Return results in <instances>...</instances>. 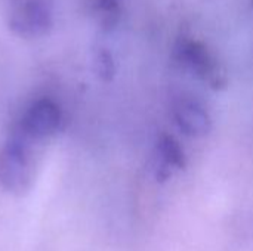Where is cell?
I'll return each instance as SVG.
<instances>
[{
  "instance_id": "cell-1",
  "label": "cell",
  "mask_w": 253,
  "mask_h": 251,
  "mask_svg": "<svg viewBox=\"0 0 253 251\" xmlns=\"http://www.w3.org/2000/svg\"><path fill=\"white\" fill-rule=\"evenodd\" d=\"M34 180L30 141L13 133L0 151V186L15 195L25 194Z\"/></svg>"
},
{
  "instance_id": "cell-2",
  "label": "cell",
  "mask_w": 253,
  "mask_h": 251,
  "mask_svg": "<svg viewBox=\"0 0 253 251\" xmlns=\"http://www.w3.org/2000/svg\"><path fill=\"white\" fill-rule=\"evenodd\" d=\"M176 61L196 74L202 81L215 90H222L228 84L227 70L219 58L200 40L182 37L173 47Z\"/></svg>"
},
{
  "instance_id": "cell-3",
  "label": "cell",
  "mask_w": 253,
  "mask_h": 251,
  "mask_svg": "<svg viewBox=\"0 0 253 251\" xmlns=\"http://www.w3.org/2000/svg\"><path fill=\"white\" fill-rule=\"evenodd\" d=\"M9 30L21 38H39L53 25V15L46 0H19L9 12Z\"/></svg>"
},
{
  "instance_id": "cell-4",
  "label": "cell",
  "mask_w": 253,
  "mask_h": 251,
  "mask_svg": "<svg viewBox=\"0 0 253 251\" xmlns=\"http://www.w3.org/2000/svg\"><path fill=\"white\" fill-rule=\"evenodd\" d=\"M61 121L62 114L59 107L49 99H42L34 102L24 112L15 133L30 142L43 141L53 136L59 130Z\"/></svg>"
},
{
  "instance_id": "cell-5",
  "label": "cell",
  "mask_w": 253,
  "mask_h": 251,
  "mask_svg": "<svg viewBox=\"0 0 253 251\" xmlns=\"http://www.w3.org/2000/svg\"><path fill=\"white\" fill-rule=\"evenodd\" d=\"M176 126L191 138H203L212 130V117L205 104L193 95H181L172 102Z\"/></svg>"
},
{
  "instance_id": "cell-6",
  "label": "cell",
  "mask_w": 253,
  "mask_h": 251,
  "mask_svg": "<svg viewBox=\"0 0 253 251\" xmlns=\"http://www.w3.org/2000/svg\"><path fill=\"white\" fill-rule=\"evenodd\" d=\"M187 166V157L179 142L168 135L162 133L156 142V176L160 180H166L173 169H184Z\"/></svg>"
},
{
  "instance_id": "cell-7",
  "label": "cell",
  "mask_w": 253,
  "mask_h": 251,
  "mask_svg": "<svg viewBox=\"0 0 253 251\" xmlns=\"http://www.w3.org/2000/svg\"><path fill=\"white\" fill-rule=\"evenodd\" d=\"M89 12L102 30L111 31L119 25L123 7L120 0H90Z\"/></svg>"
},
{
  "instance_id": "cell-8",
  "label": "cell",
  "mask_w": 253,
  "mask_h": 251,
  "mask_svg": "<svg viewBox=\"0 0 253 251\" xmlns=\"http://www.w3.org/2000/svg\"><path fill=\"white\" fill-rule=\"evenodd\" d=\"M93 68L96 75L104 80V81H110L113 80L114 74H116V64H114V58L113 55L107 50V49H96L93 53Z\"/></svg>"
},
{
  "instance_id": "cell-9",
  "label": "cell",
  "mask_w": 253,
  "mask_h": 251,
  "mask_svg": "<svg viewBox=\"0 0 253 251\" xmlns=\"http://www.w3.org/2000/svg\"><path fill=\"white\" fill-rule=\"evenodd\" d=\"M249 3H251V4H252V6H253V0H249Z\"/></svg>"
}]
</instances>
